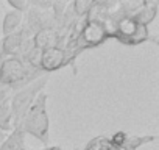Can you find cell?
I'll return each instance as SVG.
<instances>
[{
	"instance_id": "1",
	"label": "cell",
	"mask_w": 159,
	"mask_h": 150,
	"mask_svg": "<svg viewBox=\"0 0 159 150\" xmlns=\"http://www.w3.org/2000/svg\"><path fill=\"white\" fill-rule=\"evenodd\" d=\"M108 39H111L109 25L102 19L88 17L84 21L81 30H80V33L76 35V38L73 41L66 42V45H64L67 56H69V66H73L76 58L84 50L100 47Z\"/></svg>"
},
{
	"instance_id": "2",
	"label": "cell",
	"mask_w": 159,
	"mask_h": 150,
	"mask_svg": "<svg viewBox=\"0 0 159 150\" xmlns=\"http://www.w3.org/2000/svg\"><path fill=\"white\" fill-rule=\"evenodd\" d=\"M48 94L41 92L33 105L25 113L24 119L19 124V128L25 133V136H33L39 142L48 147L50 142V116H48Z\"/></svg>"
},
{
	"instance_id": "3",
	"label": "cell",
	"mask_w": 159,
	"mask_h": 150,
	"mask_svg": "<svg viewBox=\"0 0 159 150\" xmlns=\"http://www.w3.org/2000/svg\"><path fill=\"white\" fill-rule=\"evenodd\" d=\"M42 75L45 73L30 69L19 56H8L0 63V85L11 89V92L30 85Z\"/></svg>"
},
{
	"instance_id": "4",
	"label": "cell",
	"mask_w": 159,
	"mask_h": 150,
	"mask_svg": "<svg viewBox=\"0 0 159 150\" xmlns=\"http://www.w3.org/2000/svg\"><path fill=\"white\" fill-rule=\"evenodd\" d=\"M111 39H116L117 42L123 45H140L143 42H157L156 36L150 33V28L139 24L131 16H123L117 19L111 27Z\"/></svg>"
},
{
	"instance_id": "5",
	"label": "cell",
	"mask_w": 159,
	"mask_h": 150,
	"mask_svg": "<svg viewBox=\"0 0 159 150\" xmlns=\"http://www.w3.org/2000/svg\"><path fill=\"white\" fill-rule=\"evenodd\" d=\"M50 80V75H42V77L36 78L34 82H31L30 85L16 89L11 92L10 97V108L13 113V122H14V128L19 127L20 120L24 119L25 113L28 111V108L33 105V102L36 100V97L44 92V89L47 88V83Z\"/></svg>"
},
{
	"instance_id": "6",
	"label": "cell",
	"mask_w": 159,
	"mask_h": 150,
	"mask_svg": "<svg viewBox=\"0 0 159 150\" xmlns=\"http://www.w3.org/2000/svg\"><path fill=\"white\" fill-rule=\"evenodd\" d=\"M69 66V56L64 47H50L42 50L41 53V61H39V69L42 73L48 75L52 72H56L62 67Z\"/></svg>"
},
{
	"instance_id": "7",
	"label": "cell",
	"mask_w": 159,
	"mask_h": 150,
	"mask_svg": "<svg viewBox=\"0 0 159 150\" xmlns=\"http://www.w3.org/2000/svg\"><path fill=\"white\" fill-rule=\"evenodd\" d=\"M31 39H33L34 47L39 50H45V49L59 45V33H58V28H55V27L41 28L39 31H36L33 35Z\"/></svg>"
},
{
	"instance_id": "8",
	"label": "cell",
	"mask_w": 159,
	"mask_h": 150,
	"mask_svg": "<svg viewBox=\"0 0 159 150\" xmlns=\"http://www.w3.org/2000/svg\"><path fill=\"white\" fill-rule=\"evenodd\" d=\"M139 24L148 27L157 17V3L156 2H140L139 8L131 14Z\"/></svg>"
},
{
	"instance_id": "9",
	"label": "cell",
	"mask_w": 159,
	"mask_h": 150,
	"mask_svg": "<svg viewBox=\"0 0 159 150\" xmlns=\"http://www.w3.org/2000/svg\"><path fill=\"white\" fill-rule=\"evenodd\" d=\"M25 138H27L25 133L19 127H16L7 136H3V141L0 144V150H24Z\"/></svg>"
},
{
	"instance_id": "10",
	"label": "cell",
	"mask_w": 159,
	"mask_h": 150,
	"mask_svg": "<svg viewBox=\"0 0 159 150\" xmlns=\"http://www.w3.org/2000/svg\"><path fill=\"white\" fill-rule=\"evenodd\" d=\"M22 22H24V14L13 11V10L7 11L3 19H2V35L8 36V35L16 33L22 27Z\"/></svg>"
},
{
	"instance_id": "11",
	"label": "cell",
	"mask_w": 159,
	"mask_h": 150,
	"mask_svg": "<svg viewBox=\"0 0 159 150\" xmlns=\"http://www.w3.org/2000/svg\"><path fill=\"white\" fill-rule=\"evenodd\" d=\"M13 128H14L13 113H11V108H10V100H7L0 105V134L7 136Z\"/></svg>"
},
{
	"instance_id": "12",
	"label": "cell",
	"mask_w": 159,
	"mask_h": 150,
	"mask_svg": "<svg viewBox=\"0 0 159 150\" xmlns=\"http://www.w3.org/2000/svg\"><path fill=\"white\" fill-rule=\"evenodd\" d=\"M7 5L20 14H25L30 10V0H7Z\"/></svg>"
},
{
	"instance_id": "13",
	"label": "cell",
	"mask_w": 159,
	"mask_h": 150,
	"mask_svg": "<svg viewBox=\"0 0 159 150\" xmlns=\"http://www.w3.org/2000/svg\"><path fill=\"white\" fill-rule=\"evenodd\" d=\"M10 97H11V89H8L3 85H0V105L7 100H10Z\"/></svg>"
}]
</instances>
